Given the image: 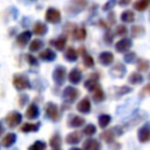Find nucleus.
<instances>
[{"label": "nucleus", "mask_w": 150, "mask_h": 150, "mask_svg": "<svg viewBox=\"0 0 150 150\" xmlns=\"http://www.w3.org/2000/svg\"><path fill=\"white\" fill-rule=\"evenodd\" d=\"M64 32L67 35H70L74 40H77V41H83L87 35L84 27H77L75 23H71V22L64 26Z\"/></svg>", "instance_id": "1"}, {"label": "nucleus", "mask_w": 150, "mask_h": 150, "mask_svg": "<svg viewBox=\"0 0 150 150\" xmlns=\"http://www.w3.org/2000/svg\"><path fill=\"white\" fill-rule=\"evenodd\" d=\"M87 6V0H70L66 7L64 11L68 14H77L80 12H82Z\"/></svg>", "instance_id": "2"}, {"label": "nucleus", "mask_w": 150, "mask_h": 150, "mask_svg": "<svg viewBox=\"0 0 150 150\" xmlns=\"http://www.w3.org/2000/svg\"><path fill=\"white\" fill-rule=\"evenodd\" d=\"M13 86L18 90H23V89L30 88V83H29L28 79L21 74H15L13 76Z\"/></svg>", "instance_id": "3"}, {"label": "nucleus", "mask_w": 150, "mask_h": 150, "mask_svg": "<svg viewBox=\"0 0 150 150\" xmlns=\"http://www.w3.org/2000/svg\"><path fill=\"white\" fill-rule=\"evenodd\" d=\"M80 96V90L71 87V86H68L63 89V93H62V97L66 102L68 103H73L77 97Z\"/></svg>", "instance_id": "4"}, {"label": "nucleus", "mask_w": 150, "mask_h": 150, "mask_svg": "<svg viewBox=\"0 0 150 150\" xmlns=\"http://www.w3.org/2000/svg\"><path fill=\"white\" fill-rule=\"evenodd\" d=\"M45 112H46V116L52 120V121H59L60 118V112H59V108L55 103L53 102H48L46 105H45Z\"/></svg>", "instance_id": "5"}, {"label": "nucleus", "mask_w": 150, "mask_h": 150, "mask_svg": "<svg viewBox=\"0 0 150 150\" xmlns=\"http://www.w3.org/2000/svg\"><path fill=\"white\" fill-rule=\"evenodd\" d=\"M123 132V129H120V127H115L112 129H109V130H105L104 132L101 134V138L104 139L107 143H112L115 137H117L120 134Z\"/></svg>", "instance_id": "6"}, {"label": "nucleus", "mask_w": 150, "mask_h": 150, "mask_svg": "<svg viewBox=\"0 0 150 150\" xmlns=\"http://www.w3.org/2000/svg\"><path fill=\"white\" fill-rule=\"evenodd\" d=\"M66 75H67L66 68L62 66H57L53 71V80L57 86H62L66 81Z\"/></svg>", "instance_id": "7"}, {"label": "nucleus", "mask_w": 150, "mask_h": 150, "mask_svg": "<svg viewBox=\"0 0 150 150\" xmlns=\"http://www.w3.org/2000/svg\"><path fill=\"white\" fill-rule=\"evenodd\" d=\"M21 120H22V116L18 111H11V112H8L7 116H6V118H5V121H6V123H7V125L9 128H15L16 125H19L21 123Z\"/></svg>", "instance_id": "8"}, {"label": "nucleus", "mask_w": 150, "mask_h": 150, "mask_svg": "<svg viewBox=\"0 0 150 150\" xmlns=\"http://www.w3.org/2000/svg\"><path fill=\"white\" fill-rule=\"evenodd\" d=\"M45 18H46V21L49 23H57L61 21V13L59 9L49 7L45 14Z\"/></svg>", "instance_id": "9"}, {"label": "nucleus", "mask_w": 150, "mask_h": 150, "mask_svg": "<svg viewBox=\"0 0 150 150\" xmlns=\"http://www.w3.org/2000/svg\"><path fill=\"white\" fill-rule=\"evenodd\" d=\"M137 136H138V141L141 143H146L150 141V124L149 123H145L143 127H141L138 129V132H137Z\"/></svg>", "instance_id": "10"}, {"label": "nucleus", "mask_w": 150, "mask_h": 150, "mask_svg": "<svg viewBox=\"0 0 150 150\" xmlns=\"http://www.w3.org/2000/svg\"><path fill=\"white\" fill-rule=\"evenodd\" d=\"M84 87L89 90V91H94L97 87H98V74H90V77L84 81Z\"/></svg>", "instance_id": "11"}, {"label": "nucleus", "mask_w": 150, "mask_h": 150, "mask_svg": "<svg viewBox=\"0 0 150 150\" xmlns=\"http://www.w3.org/2000/svg\"><path fill=\"white\" fill-rule=\"evenodd\" d=\"M131 45H132V42H131L130 39H127V38H125V39H121L120 41H117V42L115 43V49H116L118 53H125L127 50L130 49Z\"/></svg>", "instance_id": "12"}, {"label": "nucleus", "mask_w": 150, "mask_h": 150, "mask_svg": "<svg viewBox=\"0 0 150 150\" xmlns=\"http://www.w3.org/2000/svg\"><path fill=\"white\" fill-rule=\"evenodd\" d=\"M30 36H32V33L29 30H25L16 36V43L22 48L28 43V41L30 40Z\"/></svg>", "instance_id": "13"}, {"label": "nucleus", "mask_w": 150, "mask_h": 150, "mask_svg": "<svg viewBox=\"0 0 150 150\" xmlns=\"http://www.w3.org/2000/svg\"><path fill=\"white\" fill-rule=\"evenodd\" d=\"M82 55V60H83V64L87 67V68H91L94 67V59L90 56V54L87 53L86 48L84 47H80V50H79Z\"/></svg>", "instance_id": "14"}, {"label": "nucleus", "mask_w": 150, "mask_h": 150, "mask_svg": "<svg viewBox=\"0 0 150 150\" xmlns=\"http://www.w3.org/2000/svg\"><path fill=\"white\" fill-rule=\"evenodd\" d=\"M114 61V54L110 52H103L98 56V62L103 66H109Z\"/></svg>", "instance_id": "15"}, {"label": "nucleus", "mask_w": 150, "mask_h": 150, "mask_svg": "<svg viewBox=\"0 0 150 150\" xmlns=\"http://www.w3.org/2000/svg\"><path fill=\"white\" fill-rule=\"evenodd\" d=\"M90 108H91V105H90V101H89L88 97L82 98V100L77 103V105H76V109H77L80 112H82V114H88V112L90 111Z\"/></svg>", "instance_id": "16"}, {"label": "nucleus", "mask_w": 150, "mask_h": 150, "mask_svg": "<svg viewBox=\"0 0 150 150\" xmlns=\"http://www.w3.org/2000/svg\"><path fill=\"white\" fill-rule=\"evenodd\" d=\"M84 124V118L77 115H70L68 118V125L70 128H79Z\"/></svg>", "instance_id": "17"}, {"label": "nucleus", "mask_w": 150, "mask_h": 150, "mask_svg": "<svg viewBox=\"0 0 150 150\" xmlns=\"http://www.w3.org/2000/svg\"><path fill=\"white\" fill-rule=\"evenodd\" d=\"M81 79H82V74H81L80 69L74 68V69L70 70V73H69V75H68V80H69L70 83L77 84V83L81 81Z\"/></svg>", "instance_id": "18"}, {"label": "nucleus", "mask_w": 150, "mask_h": 150, "mask_svg": "<svg viewBox=\"0 0 150 150\" xmlns=\"http://www.w3.org/2000/svg\"><path fill=\"white\" fill-rule=\"evenodd\" d=\"M83 149L84 150H101V144L97 139L89 138L83 143Z\"/></svg>", "instance_id": "19"}, {"label": "nucleus", "mask_w": 150, "mask_h": 150, "mask_svg": "<svg viewBox=\"0 0 150 150\" xmlns=\"http://www.w3.org/2000/svg\"><path fill=\"white\" fill-rule=\"evenodd\" d=\"M67 43V35H60L56 40L50 41V45H53L57 50H63Z\"/></svg>", "instance_id": "20"}, {"label": "nucleus", "mask_w": 150, "mask_h": 150, "mask_svg": "<svg viewBox=\"0 0 150 150\" xmlns=\"http://www.w3.org/2000/svg\"><path fill=\"white\" fill-rule=\"evenodd\" d=\"M39 57L41 60H43V61H53V60H55L56 55L50 48H46L39 54Z\"/></svg>", "instance_id": "21"}, {"label": "nucleus", "mask_w": 150, "mask_h": 150, "mask_svg": "<svg viewBox=\"0 0 150 150\" xmlns=\"http://www.w3.org/2000/svg\"><path fill=\"white\" fill-rule=\"evenodd\" d=\"M15 139H16L15 134L9 132V134H7L6 136H4V138L1 139V144H2V146L8 148V146H11V145H13V144L15 143Z\"/></svg>", "instance_id": "22"}, {"label": "nucleus", "mask_w": 150, "mask_h": 150, "mask_svg": "<svg viewBox=\"0 0 150 150\" xmlns=\"http://www.w3.org/2000/svg\"><path fill=\"white\" fill-rule=\"evenodd\" d=\"M47 26L42 22H35L34 27H33V33L38 36H41V35H45L47 33Z\"/></svg>", "instance_id": "23"}, {"label": "nucleus", "mask_w": 150, "mask_h": 150, "mask_svg": "<svg viewBox=\"0 0 150 150\" xmlns=\"http://www.w3.org/2000/svg\"><path fill=\"white\" fill-rule=\"evenodd\" d=\"M38 116H39V108L34 103L29 104V107L26 110V117L29 120H33V118H36Z\"/></svg>", "instance_id": "24"}, {"label": "nucleus", "mask_w": 150, "mask_h": 150, "mask_svg": "<svg viewBox=\"0 0 150 150\" xmlns=\"http://www.w3.org/2000/svg\"><path fill=\"white\" fill-rule=\"evenodd\" d=\"M125 67L123 66V64H121V63H117V64H115L112 68H111V70H110V73L112 74V75H115V76H117V77H123V75L125 74Z\"/></svg>", "instance_id": "25"}, {"label": "nucleus", "mask_w": 150, "mask_h": 150, "mask_svg": "<svg viewBox=\"0 0 150 150\" xmlns=\"http://www.w3.org/2000/svg\"><path fill=\"white\" fill-rule=\"evenodd\" d=\"M149 5H150V0H136V1L134 2L132 7H134V9H136V11L143 12V11H145V9L149 7Z\"/></svg>", "instance_id": "26"}, {"label": "nucleus", "mask_w": 150, "mask_h": 150, "mask_svg": "<svg viewBox=\"0 0 150 150\" xmlns=\"http://www.w3.org/2000/svg\"><path fill=\"white\" fill-rule=\"evenodd\" d=\"M64 60L69 61V62H74L77 60V52L73 48V47H69L66 53H64Z\"/></svg>", "instance_id": "27"}, {"label": "nucleus", "mask_w": 150, "mask_h": 150, "mask_svg": "<svg viewBox=\"0 0 150 150\" xmlns=\"http://www.w3.org/2000/svg\"><path fill=\"white\" fill-rule=\"evenodd\" d=\"M128 82L131 83V84H139V83L143 82V76H142L139 73L134 71V73H131V74L129 75V77H128Z\"/></svg>", "instance_id": "28"}, {"label": "nucleus", "mask_w": 150, "mask_h": 150, "mask_svg": "<svg viewBox=\"0 0 150 150\" xmlns=\"http://www.w3.org/2000/svg\"><path fill=\"white\" fill-rule=\"evenodd\" d=\"M130 34L132 38H139L145 34V29L143 26H132L130 29Z\"/></svg>", "instance_id": "29"}, {"label": "nucleus", "mask_w": 150, "mask_h": 150, "mask_svg": "<svg viewBox=\"0 0 150 150\" xmlns=\"http://www.w3.org/2000/svg\"><path fill=\"white\" fill-rule=\"evenodd\" d=\"M105 98V95H104V91L101 89V87L98 86L94 91H93V100L95 102H102L103 100Z\"/></svg>", "instance_id": "30"}, {"label": "nucleus", "mask_w": 150, "mask_h": 150, "mask_svg": "<svg viewBox=\"0 0 150 150\" xmlns=\"http://www.w3.org/2000/svg\"><path fill=\"white\" fill-rule=\"evenodd\" d=\"M39 127H40V123H25L20 129L22 132H30V131L39 130Z\"/></svg>", "instance_id": "31"}, {"label": "nucleus", "mask_w": 150, "mask_h": 150, "mask_svg": "<svg viewBox=\"0 0 150 150\" xmlns=\"http://www.w3.org/2000/svg\"><path fill=\"white\" fill-rule=\"evenodd\" d=\"M80 139H81V136H80V134L76 132V131L68 134L67 137H66V142H67L68 144H76V143L80 142Z\"/></svg>", "instance_id": "32"}, {"label": "nucleus", "mask_w": 150, "mask_h": 150, "mask_svg": "<svg viewBox=\"0 0 150 150\" xmlns=\"http://www.w3.org/2000/svg\"><path fill=\"white\" fill-rule=\"evenodd\" d=\"M121 20L124 22H132L135 20V14L131 11H124L121 14Z\"/></svg>", "instance_id": "33"}, {"label": "nucleus", "mask_w": 150, "mask_h": 150, "mask_svg": "<svg viewBox=\"0 0 150 150\" xmlns=\"http://www.w3.org/2000/svg\"><path fill=\"white\" fill-rule=\"evenodd\" d=\"M149 69V61L145 59H138L137 60V70L138 71H146Z\"/></svg>", "instance_id": "34"}, {"label": "nucleus", "mask_w": 150, "mask_h": 150, "mask_svg": "<svg viewBox=\"0 0 150 150\" xmlns=\"http://www.w3.org/2000/svg\"><path fill=\"white\" fill-rule=\"evenodd\" d=\"M110 121H111V117L109 116V115H105V114H103V115H101L100 117H98V124H100V127L103 129V128H107L108 127V124L110 123Z\"/></svg>", "instance_id": "35"}, {"label": "nucleus", "mask_w": 150, "mask_h": 150, "mask_svg": "<svg viewBox=\"0 0 150 150\" xmlns=\"http://www.w3.org/2000/svg\"><path fill=\"white\" fill-rule=\"evenodd\" d=\"M43 46V42L40 39H35L29 43V50L30 52H38Z\"/></svg>", "instance_id": "36"}, {"label": "nucleus", "mask_w": 150, "mask_h": 150, "mask_svg": "<svg viewBox=\"0 0 150 150\" xmlns=\"http://www.w3.org/2000/svg\"><path fill=\"white\" fill-rule=\"evenodd\" d=\"M49 145H50L53 149L59 150V148L61 146V138H60V136H59V135H54V136L50 138V141H49Z\"/></svg>", "instance_id": "37"}, {"label": "nucleus", "mask_w": 150, "mask_h": 150, "mask_svg": "<svg viewBox=\"0 0 150 150\" xmlns=\"http://www.w3.org/2000/svg\"><path fill=\"white\" fill-rule=\"evenodd\" d=\"M114 90H115L116 97H120L122 95H125V94L130 93L131 91V88H129L127 86H123V87H116V88H114Z\"/></svg>", "instance_id": "38"}, {"label": "nucleus", "mask_w": 150, "mask_h": 150, "mask_svg": "<svg viewBox=\"0 0 150 150\" xmlns=\"http://www.w3.org/2000/svg\"><path fill=\"white\" fill-rule=\"evenodd\" d=\"M45 149H46V143L42 141H36L28 148V150H45Z\"/></svg>", "instance_id": "39"}, {"label": "nucleus", "mask_w": 150, "mask_h": 150, "mask_svg": "<svg viewBox=\"0 0 150 150\" xmlns=\"http://www.w3.org/2000/svg\"><path fill=\"white\" fill-rule=\"evenodd\" d=\"M83 132H84V135H87V136H91V135H94V134L96 132V127H95L94 124H88V125L84 128Z\"/></svg>", "instance_id": "40"}, {"label": "nucleus", "mask_w": 150, "mask_h": 150, "mask_svg": "<svg viewBox=\"0 0 150 150\" xmlns=\"http://www.w3.org/2000/svg\"><path fill=\"white\" fill-rule=\"evenodd\" d=\"M146 96H150V84H145L141 91H139V97L143 98V97H146Z\"/></svg>", "instance_id": "41"}, {"label": "nucleus", "mask_w": 150, "mask_h": 150, "mask_svg": "<svg viewBox=\"0 0 150 150\" xmlns=\"http://www.w3.org/2000/svg\"><path fill=\"white\" fill-rule=\"evenodd\" d=\"M127 33H128V29H127V27H125L124 25H118V26L116 27V34H117V35L124 36Z\"/></svg>", "instance_id": "42"}, {"label": "nucleus", "mask_w": 150, "mask_h": 150, "mask_svg": "<svg viewBox=\"0 0 150 150\" xmlns=\"http://www.w3.org/2000/svg\"><path fill=\"white\" fill-rule=\"evenodd\" d=\"M136 59V54L135 53H127L125 55H124V61L127 62V63H131L134 60Z\"/></svg>", "instance_id": "43"}, {"label": "nucleus", "mask_w": 150, "mask_h": 150, "mask_svg": "<svg viewBox=\"0 0 150 150\" xmlns=\"http://www.w3.org/2000/svg\"><path fill=\"white\" fill-rule=\"evenodd\" d=\"M26 60H27V62H28V63H30L32 66H39L38 60H36L33 55H30V54H27V55H26Z\"/></svg>", "instance_id": "44"}, {"label": "nucleus", "mask_w": 150, "mask_h": 150, "mask_svg": "<svg viewBox=\"0 0 150 150\" xmlns=\"http://www.w3.org/2000/svg\"><path fill=\"white\" fill-rule=\"evenodd\" d=\"M112 32L111 30H107V33H105V35H104V41L107 42V43H111L112 42Z\"/></svg>", "instance_id": "45"}, {"label": "nucleus", "mask_w": 150, "mask_h": 150, "mask_svg": "<svg viewBox=\"0 0 150 150\" xmlns=\"http://www.w3.org/2000/svg\"><path fill=\"white\" fill-rule=\"evenodd\" d=\"M27 101H28V96H27V95L21 94V95L19 96V105H20V107H23Z\"/></svg>", "instance_id": "46"}, {"label": "nucleus", "mask_w": 150, "mask_h": 150, "mask_svg": "<svg viewBox=\"0 0 150 150\" xmlns=\"http://www.w3.org/2000/svg\"><path fill=\"white\" fill-rule=\"evenodd\" d=\"M114 5H115V0H109L104 6H103V9L104 11H109V9H112V7H114Z\"/></svg>", "instance_id": "47"}, {"label": "nucleus", "mask_w": 150, "mask_h": 150, "mask_svg": "<svg viewBox=\"0 0 150 150\" xmlns=\"http://www.w3.org/2000/svg\"><path fill=\"white\" fill-rule=\"evenodd\" d=\"M108 19H109V25H112V23H115V13H114V12L109 13V15H108Z\"/></svg>", "instance_id": "48"}, {"label": "nucleus", "mask_w": 150, "mask_h": 150, "mask_svg": "<svg viewBox=\"0 0 150 150\" xmlns=\"http://www.w3.org/2000/svg\"><path fill=\"white\" fill-rule=\"evenodd\" d=\"M118 4H120L121 6H127V5L130 4V0H120Z\"/></svg>", "instance_id": "49"}, {"label": "nucleus", "mask_w": 150, "mask_h": 150, "mask_svg": "<svg viewBox=\"0 0 150 150\" xmlns=\"http://www.w3.org/2000/svg\"><path fill=\"white\" fill-rule=\"evenodd\" d=\"M69 150H81V149H79V148H70Z\"/></svg>", "instance_id": "50"}, {"label": "nucleus", "mask_w": 150, "mask_h": 150, "mask_svg": "<svg viewBox=\"0 0 150 150\" xmlns=\"http://www.w3.org/2000/svg\"><path fill=\"white\" fill-rule=\"evenodd\" d=\"M149 16H150V15H149Z\"/></svg>", "instance_id": "51"}, {"label": "nucleus", "mask_w": 150, "mask_h": 150, "mask_svg": "<svg viewBox=\"0 0 150 150\" xmlns=\"http://www.w3.org/2000/svg\"><path fill=\"white\" fill-rule=\"evenodd\" d=\"M59 150H60V149H59Z\"/></svg>", "instance_id": "52"}]
</instances>
